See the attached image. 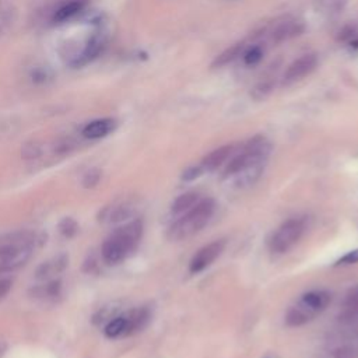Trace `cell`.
<instances>
[{
  "label": "cell",
  "mask_w": 358,
  "mask_h": 358,
  "mask_svg": "<svg viewBox=\"0 0 358 358\" xmlns=\"http://www.w3.org/2000/svg\"><path fill=\"white\" fill-rule=\"evenodd\" d=\"M331 301V295L323 290H313L301 295L287 311L285 323L290 327H299L320 315Z\"/></svg>",
  "instance_id": "4"
},
{
  "label": "cell",
  "mask_w": 358,
  "mask_h": 358,
  "mask_svg": "<svg viewBox=\"0 0 358 358\" xmlns=\"http://www.w3.org/2000/svg\"><path fill=\"white\" fill-rule=\"evenodd\" d=\"M234 153H235V146L234 144L223 146V147L211 151L210 154H207L202 160L200 168L203 170V172H206V171H216L223 164H225L232 157Z\"/></svg>",
  "instance_id": "10"
},
{
  "label": "cell",
  "mask_w": 358,
  "mask_h": 358,
  "mask_svg": "<svg viewBox=\"0 0 358 358\" xmlns=\"http://www.w3.org/2000/svg\"><path fill=\"white\" fill-rule=\"evenodd\" d=\"M203 197L199 195V193H195V192H188V193H184L181 195L172 204V213L175 216H181L184 214L185 211L191 210L192 207H195Z\"/></svg>",
  "instance_id": "15"
},
{
  "label": "cell",
  "mask_w": 358,
  "mask_h": 358,
  "mask_svg": "<svg viewBox=\"0 0 358 358\" xmlns=\"http://www.w3.org/2000/svg\"><path fill=\"white\" fill-rule=\"evenodd\" d=\"M245 47H246V43H238V44H235V45H232L231 48H228V50H225L223 54H220L217 58H216V61L213 62V68H223V66H227V65H230V64H232L234 61H237L238 58H241V55H242V52H244V50H245Z\"/></svg>",
  "instance_id": "14"
},
{
  "label": "cell",
  "mask_w": 358,
  "mask_h": 358,
  "mask_svg": "<svg viewBox=\"0 0 358 358\" xmlns=\"http://www.w3.org/2000/svg\"><path fill=\"white\" fill-rule=\"evenodd\" d=\"M118 126V122L112 118H103V119H96L90 124H87L83 129V136L90 140H98L104 139L108 135H111Z\"/></svg>",
  "instance_id": "9"
},
{
  "label": "cell",
  "mask_w": 358,
  "mask_h": 358,
  "mask_svg": "<svg viewBox=\"0 0 358 358\" xmlns=\"http://www.w3.org/2000/svg\"><path fill=\"white\" fill-rule=\"evenodd\" d=\"M305 31V26L302 22L298 20H285L274 27L271 31V41L274 44H281L290 41Z\"/></svg>",
  "instance_id": "8"
},
{
  "label": "cell",
  "mask_w": 358,
  "mask_h": 358,
  "mask_svg": "<svg viewBox=\"0 0 358 358\" xmlns=\"http://www.w3.org/2000/svg\"><path fill=\"white\" fill-rule=\"evenodd\" d=\"M100 178H101V172L98 170H91V171H89L86 174V177L83 179V185L86 188H93V186H96L98 184Z\"/></svg>",
  "instance_id": "19"
},
{
  "label": "cell",
  "mask_w": 358,
  "mask_h": 358,
  "mask_svg": "<svg viewBox=\"0 0 358 358\" xmlns=\"http://www.w3.org/2000/svg\"><path fill=\"white\" fill-rule=\"evenodd\" d=\"M105 44H107V43H105L104 36H103V34H101V36H100V34H96V36L87 43V45H86L83 54H82L80 57H77L72 65L76 66V68H82V66L87 65L89 62L94 61V59L98 58V55L103 52V50L105 48Z\"/></svg>",
  "instance_id": "11"
},
{
  "label": "cell",
  "mask_w": 358,
  "mask_h": 358,
  "mask_svg": "<svg viewBox=\"0 0 358 358\" xmlns=\"http://www.w3.org/2000/svg\"><path fill=\"white\" fill-rule=\"evenodd\" d=\"M270 150L271 146L263 136L248 140L239 151L232 154L223 178L235 186L253 185L264 170Z\"/></svg>",
  "instance_id": "1"
},
{
  "label": "cell",
  "mask_w": 358,
  "mask_h": 358,
  "mask_svg": "<svg viewBox=\"0 0 358 358\" xmlns=\"http://www.w3.org/2000/svg\"><path fill=\"white\" fill-rule=\"evenodd\" d=\"M10 288H12V281L9 278H0V298L6 297Z\"/></svg>",
  "instance_id": "23"
},
{
  "label": "cell",
  "mask_w": 358,
  "mask_h": 358,
  "mask_svg": "<svg viewBox=\"0 0 358 358\" xmlns=\"http://www.w3.org/2000/svg\"><path fill=\"white\" fill-rule=\"evenodd\" d=\"M319 358H343V357H340V355H337V354H333V352H330V351L323 350V352H322V355H320Z\"/></svg>",
  "instance_id": "24"
},
{
  "label": "cell",
  "mask_w": 358,
  "mask_h": 358,
  "mask_svg": "<svg viewBox=\"0 0 358 358\" xmlns=\"http://www.w3.org/2000/svg\"><path fill=\"white\" fill-rule=\"evenodd\" d=\"M5 351H6V345H5V344H0V358L3 357Z\"/></svg>",
  "instance_id": "26"
},
{
  "label": "cell",
  "mask_w": 358,
  "mask_h": 358,
  "mask_svg": "<svg viewBox=\"0 0 358 358\" xmlns=\"http://www.w3.org/2000/svg\"><path fill=\"white\" fill-rule=\"evenodd\" d=\"M337 41L344 45L350 52L358 54V27L357 26H344L337 36Z\"/></svg>",
  "instance_id": "13"
},
{
  "label": "cell",
  "mask_w": 358,
  "mask_h": 358,
  "mask_svg": "<svg viewBox=\"0 0 358 358\" xmlns=\"http://www.w3.org/2000/svg\"><path fill=\"white\" fill-rule=\"evenodd\" d=\"M348 298H350L352 302H355V304L358 305V290H357L351 297H348Z\"/></svg>",
  "instance_id": "25"
},
{
  "label": "cell",
  "mask_w": 358,
  "mask_h": 358,
  "mask_svg": "<svg viewBox=\"0 0 358 358\" xmlns=\"http://www.w3.org/2000/svg\"><path fill=\"white\" fill-rule=\"evenodd\" d=\"M87 5V0H69L65 5H62L59 9L55 10L52 16L54 23H65L75 16H77Z\"/></svg>",
  "instance_id": "12"
},
{
  "label": "cell",
  "mask_w": 358,
  "mask_h": 358,
  "mask_svg": "<svg viewBox=\"0 0 358 358\" xmlns=\"http://www.w3.org/2000/svg\"><path fill=\"white\" fill-rule=\"evenodd\" d=\"M143 235V223L135 220L118 228L103 245V258L110 264L124 262L140 244Z\"/></svg>",
  "instance_id": "2"
},
{
  "label": "cell",
  "mask_w": 358,
  "mask_h": 358,
  "mask_svg": "<svg viewBox=\"0 0 358 358\" xmlns=\"http://www.w3.org/2000/svg\"><path fill=\"white\" fill-rule=\"evenodd\" d=\"M358 263V249L347 252L337 260V264H355Z\"/></svg>",
  "instance_id": "20"
},
{
  "label": "cell",
  "mask_w": 358,
  "mask_h": 358,
  "mask_svg": "<svg viewBox=\"0 0 358 358\" xmlns=\"http://www.w3.org/2000/svg\"><path fill=\"white\" fill-rule=\"evenodd\" d=\"M318 66V58L313 54H306L302 55L301 58L295 59L285 70L284 76H283V83L284 84H292L297 83L299 80H302L304 77L309 76Z\"/></svg>",
  "instance_id": "7"
},
{
  "label": "cell",
  "mask_w": 358,
  "mask_h": 358,
  "mask_svg": "<svg viewBox=\"0 0 358 358\" xmlns=\"http://www.w3.org/2000/svg\"><path fill=\"white\" fill-rule=\"evenodd\" d=\"M306 228V221L301 217H292L284 221L269 239V249L273 253L288 252L304 235Z\"/></svg>",
  "instance_id": "5"
},
{
  "label": "cell",
  "mask_w": 358,
  "mask_h": 358,
  "mask_svg": "<svg viewBox=\"0 0 358 358\" xmlns=\"http://www.w3.org/2000/svg\"><path fill=\"white\" fill-rule=\"evenodd\" d=\"M204 172H203V170L200 168V165H195V167H189L185 172H184V179L185 181H192V179H196V178H199L200 175H203Z\"/></svg>",
  "instance_id": "21"
},
{
  "label": "cell",
  "mask_w": 358,
  "mask_h": 358,
  "mask_svg": "<svg viewBox=\"0 0 358 358\" xmlns=\"http://www.w3.org/2000/svg\"><path fill=\"white\" fill-rule=\"evenodd\" d=\"M216 210V203L211 197H203L195 207L178 216L168 230V237L172 241H184L202 231L211 220Z\"/></svg>",
  "instance_id": "3"
},
{
  "label": "cell",
  "mask_w": 358,
  "mask_h": 358,
  "mask_svg": "<svg viewBox=\"0 0 358 358\" xmlns=\"http://www.w3.org/2000/svg\"><path fill=\"white\" fill-rule=\"evenodd\" d=\"M105 334L110 338L129 336L130 334V329H129V318H128V315L118 316L114 320H111L107 325V327H105Z\"/></svg>",
  "instance_id": "16"
},
{
  "label": "cell",
  "mask_w": 358,
  "mask_h": 358,
  "mask_svg": "<svg viewBox=\"0 0 358 358\" xmlns=\"http://www.w3.org/2000/svg\"><path fill=\"white\" fill-rule=\"evenodd\" d=\"M23 154L27 158H36L40 156V147L37 144H29V146H26Z\"/></svg>",
  "instance_id": "22"
},
{
  "label": "cell",
  "mask_w": 358,
  "mask_h": 358,
  "mask_svg": "<svg viewBox=\"0 0 358 358\" xmlns=\"http://www.w3.org/2000/svg\"><path fill=\"white\" fill-rule=\"evenodd\" d=\"M224 248H225V242L223 239L214 241V242L200 248L193 255V258L189 263V271L193 273V274H197V273L206 270L223 253Z\"/></svg>",
  "instance_id": "6"
},
{
  "label": "cell",
  "mask_w": 358,
  "mask_h": 358,
  "mask_svg": "<svg viewBox=\"0 0 358 358\" xmlns=\"http://www.w3.org/2000/svg\"><path fill=\"white\" fill-rule=\"evenodd\" d=\"M264 57V47L262 44H253V45H246L241 58L245 66L253 68L259 65L263 61Z\"/></svg>",
  "instance_id": "17"
},
{
  "label": "cell",
  "mask_w": 358,
  "mask_h": 358,
  "mask_svg": "<svg viewBox=\"0 0 358 358\" xmlns=\"http://www.w3.org/2000/svg\"><path fill=\"white\" fill-rule=\"evenodd\" d=\"M59 228H61V232H62L65 237H68V238L73 237V235L77 232V230H79L77 223H76L73 218H65V220L61 223Z\"/></svg>",
  "instance_id": "18"
}]
</instances>
